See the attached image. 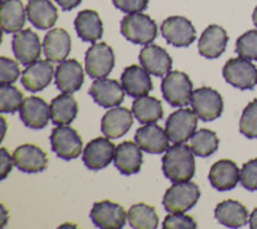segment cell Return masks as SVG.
<instances>
[{"label":"cell","mask_w":257,"mask_h":229,"mask_svg":"<svg viewBox=\"0 0 257 229\" xmlns=\"http://www.w3.org/2000/svg\"><path fill=\"white\" fill-rule=\"evenodd\" d=\"M162 171L173 183L189 182L196 174L194 153L185 144H175L167 148L162 157Z\"/></svg>","instance_id":"obj_1"},{"label":"cell","mask_w":257,"mask_h":229,"mask_svg":"<svg viewBox=\"0 0 257 229\" xmlns=\"http://www.w3.org/2000/svg\"><path fill=\"white\" fill-rule=\"evenodd\" d=\"M157 25L144 13H128L121 21V34L134 44H151L157 38Z\"/></svg>","instance_id":"obj_2"},{"label":"cell","mask_w":257,"mask_h":229,"mask_svg":"<svg viewBox=\"0 0 257 229\" xmlns=\"http://www.w3.org/2000/svg\"><path fill=\"white\" fill-rule=\"evenodd\" d=\"M201 191L196 183H174L165 193L162 203L167 212H185L196 206Z\"/></svg>","instance_id":"obj_3"},{"label":"cell","mask_w":257,"mask_h":229,"mask_svg":"<svg viewBox=\"0 0 257 229\" xmlns=\"http://www.w3.org/2000/svg\"><path fill=\"white\" fill-rule=\"evenodd\" d=\"M165 100L174 107L190 104L193 94V82L189 76L180 71H173L165 76L161 84Z\"/></svg>","instance_id":"obj_4"},{"label":"cell","mask_w":257,"mask_h":229,"mask_svg":"<svg viewBox=\"0 0 257 229\" xmlns=\"http://www.w3.org/2000/svg\"><path fill=\"white\" fill-rule=\"evenodd\" d=\"M222 76L234 88L251 90L257 85V67L249 59L231 58L222 68Z\"/></svg>","instance_id":"obj_5"},{"label":"cell","mask_w":257,"mask_h":229,"mask_svg":"<svg viewBox=\"0 0 257 229\" xmlns=\"http://www.w3.org/2000/svg\"><path fill=\"white\" fill-rule=\"evenodd\" d=\"M190 104L197 116L205 123L219 119L224 109V102L219 91L208 86H203L193 91Z\"/></svg>","instance_id":"obj_6"},{"label":"cell","mask_w":257,"mask_h":229,"mask_svg":"<svg viewBox=\"0 0 257 229\" xmlns=\"http://www.w3.org/2000/svg\"><path fill=\"white\" fill-rule=\"evenodd\" d=\"M53 152L58 157L71 161L82 152V139L79 133L67 125H58L50 135Z\"/></svg>","instance_id":"obj_7"},{"label":"cell","mask_w":257,"mask_h":229,"mask_svg":"<svg viewBox=\"0 0 257 229\" xmlns=\"http://www.w3.org/2000/svg\"><path fill=\"white\" fill-rule=\"evenodd\" d=\"M198 116L189 108H181L169 116L166 121V134L175 144H184L196 133Z\"/></svg>","instance_id":"obj_8"},{"label":"cell","mask_w":257,"mask_h":229,"mask_svg":"<svg viewBox=\"0 0 257 229\" xmlns=\"http://www.w3.org/2000/svg\"><path fill=\"white\" fill-rule=\"evenodd\" d=\"M114 67L113 49L105 43H95L85 54V71L93 79H104Z\"/></svg>","instance_id":"obj_9"},{"label":"cell","mask_w":257,"mask_h":229,"mask_svg":"<svg viewBox=\"0 0 257 229\" xmlns=\"http://www.w3.org/2000/svg\"><path fill=\"white\" fill-rule=\"evenodd\" d=\"M161 31L165 40L176 48L189 47L197 38L196 29L192 22L181 16H173L165 20Z\"/></svg>","instance_id":"obj_10"},{"label":"cell","mask_w":257,"mask_h":229,"mask_svg":"<svg viewBox=\"0 0 257 229\" xmlns=\"http://www.w3.org/2000/svg\"><path fill=\"white\" fill-rule=\"evenodd\" d=\"M125 209L112 201L95 202L90 211V219L96 228L100 229H121L126 224Z\"/></svg>","instance_id":"obj_11"},{"label":"cell","mask_w":257,"mask_h":229,"mask_svg":"<svg viewBox=\"0 0 257 229\" xmlns=\"http://www.w3.org/2000/svg\"><path fill=\"white\" fill-rule=\"evenodd\" d=\"M116 147L109 138H95L89 142L82 152V162L90 170H100L108 166L114 159Z\"/></svg>","instance_id":"obj_12"},{"label":"cell","mask_w":257,"mask_h":229,"mask_svg":"<svg viewBox=\"0 0 257 229\" xmlns=\"http://www.w3.org/2000/svg\"><path fill=\"white\" fill-rule=\"evenodd\" d=\"M12 49L17 61L29 66L38 61L41 56L40 39L32 30H21L13 36Z\"/></svg>","instance_id":"obj_13"},{"label":"cell","mask_w":257,"mask_h":229,"mask_svg":"<svg viewBox=\"0 0 257 229\" xmlns=\"http://www.w3.org/2000/svg\"><path fill=\"white\" fill-rule=\"evenodd\" d=\"M16 168L26 174H36L48 168L45 152L35 144H22L13 153Z\"/></svg>","instance_id":"obj_14"},{"label":"cell","mask_w":257,"mask_h":229,"mask_svg":"<svg viewBox=\"0 0 257 229\" xmlns=\"http://www.w3.org/2000/svg\"><path fill=\"white\" fill-rule=\"evenodd\" d=\"M139 61L147 72L157 77L166 76L173 68V58L164 48L155 44H148L141 50Z\"/></svg>","instance_id":"obj_15"},{"label":"cell","mask_w":257,"mask_h":229,"mask_svg":"<svg viewBox=\"0 0 257 229\" xmlns=\"http://www.w3.org/2000/svg\"><path fill=\"white\" fill-rule=\"evenodd\" d=\"M125 89L116 80L96 79L89 89V94L93 97L94 102L104 108L120 106L125 98Z\"/></svg>","instance_id":"obj_16"},{"label":"cell","mask_w":257,"mask_h":229,"mask_svg":"<svg viewBox=\"0 0 257 229\" xmlns=\"http://www.w3.org/2000/svg\"><path fill=\"white\" fill-rule=\"evenodd\" d=\"M169 141L166 130L156 124H147L135 133V143L142 148V151L152 155H161L167 151Z\"/></svg>","instance_id":"obj_17"},{"label":"cell","mask_w":257,"mask_h":229,"mask_svg":"<svg viewBox=\"0 0 257 229\" xmlns=\"http://www.w3.org/2000/svg\"><path fill=\"white\" fill-rule=\"evenodd\" d=\"M54 67L50 61H36L27 66L22 72L21 81L25 89L31 93H36L47 88L54 77Z\"/></svg>","instance_id":"obj_18"},{"label":"cell","mask_w":257,"mask_h":229,"mask_svg":"<svg viewBox=\"0 0 257 229\" xmlns=\"http://www.w3.org/2000/svg\"><path fill=\"white\" fill-rule=\"evenodd\" d=\"M21 121L31 129H43L50 119V106L39 97H29L24 100L20 108Z\"/></svg>","instance_id":"obj_19"},{"label":"cell","mask_w":257,"mask_h":229,"mask_svg":"<svg viewBox=\"0 0 257 229\" xmlns=\"http://www.w3.org/2000/svg\"><path fill=\"white\" fill-rule=\"evenodd\" d=\"M84 68L76 59H67L61 62L56 70L57 88L62 93H75L80 90L84 84Z\"/></svg>","instance_id":"obj_20"},{"label":"cell","mask_w":257,"mask_h":229,"mask_svg":"<svg viewBox=\"0 0 257 229\" xmlns=\"http://www.w3.org/2000/svg\"><path fill=\"white\" fill-rule=\"evenodd\" d=\"M114 166L123 175H134L141 171L143 165L142 148L134 142H123L118 144L114 152Z\"/></svg>","instance_id":"obj_21"},{"label":"cell","mask_w":257,"mask_h":229,"mask_svg":"<svg viewBox=\"0 0 257 229\" xmlns=\"http://www.w3.org/2000/svg\"><path fill=\"white\" fill-rule=\"evenodd\" d=\"M208 180L217 191H230L237 187L240 180V170L231 160H220L212 165Z\"/></svg>","instance_id":"obj_22"},{"label":"cell","mask_w":257,"mask_h":229,"mask_svg":"<svg viewBox=\"0 0 257 229\" xmlns=\"http://www.w3.org/2000/svg\"><path fill=\"white\" fill-rule=\"evenodd\" d=\"M229 36L222 27L211 25L203 31L198 41V52L207 59L219 58L226 49Z\"/></svg>","instance_id":"obj_23"},{"label":"cell","mask_w":257,"mask_h":229,"mask_svg":"<svg viewBox=\"0 0 257 229\" xmlns=\"http://www.w3.org/2000/svg\"><path fill=\"white\" fill-rule=\"evenodd\" d=\"M121 85L130 97H143L153 89L152 79L143 67L137 65L128 66L121 75Z\"/></svg>","instance_id":"obj_24"},{"label":"cell","mask_w":257,"mask_h":229,"mask_svg":"<svg viewBox=\"0 0 257 229\" xmlns=\"http://www.w3.org/2000/svg\"><path fill=\"white\" fill-rule=\"evenodd\" d=\"M134 113L123 107L109 109L102 119V132L109 139H118L130 130Z\"/></svg>","instance_id":"obj_25"},{"label":"cell","mask_w":257,"mask_h":229,"mask_svg":"<svg viewBox=\"0 0 257 229\" xmlns=\"http://www.w3.org/2000/svg\"><path fill=\"white\" fill-rule=\"evenodd\" d=\"M43 49L48 61L63 62L71 52V36L63 29H53L45 35Z\"/></svg>","instance_id":"obj_26"},{"label":"cell","mask_w":257,"mask_h":229,"mask_svg":"<svg viewBox=\"0 0 257 229\" xmlns=\"http://www.w3.org/2000/svg\"><path fill=\"white\" fill-rule=\"evenodd\" d=\"M26 11L30 22L39 30L52 29L58 20L56 6L50 0H29Z\"/></svg>","instance_id":"obj_27"},{"label":"cell","mask_w":257,"mask_h":229,"mask_svg":"<svg viewBox=\"0 0 257 229\" xmlns=\"http://www.w3.org/2000/svg\"><path fill=\"white\" fill-rule=\"evenodd\" d=\"M215 217L228 228H240L249 221L247 209L238 201L226 200L220 202L215 209Z\"/></svg>","instance_id":"obj_28"},{"label":"cell","mask_w":257,"mask_h":229,"mask_svg":"<svg viewBox=\"0 0 257 229\" xmlns=\"http://www.w3.org/2000/svg\"><path fill=\"white\" fill-rule=\"evenodd\" d=\"M75 29L82 41L95 43L103 36V22L95 11L86 9L77 15L75 20Z\"/></svg>","instance_id":"obj_29"},{"label":"cell","mask_w":257,"mask_h":229,"mask_svg":"<svg viewBox=\"0 0 257 229\" xmlns=\"http://www.w3.org/2000/svg\"><path fill=\"white\" fill-rule=\"evenodd\" d=\"M26 13L21 0H3L2 3V29L4 33L13 34L22 30L26 22Z\"/></svg>","instance_id":"obj_30"},{"label":"cell","mask_w":257,"mask_h":229,"mask_svg":"<svg viewBox=\"0 0 257 229\" xmlns=\"http://www.w3.org/2000/svg\"><path fill=\"white\" fill-rule=\"evenodd\" d=\"M79 106L72 94L64 93L52 100L50 104V119L56 125H68L77 116Z\"/></svg>","instance_id":"obj_31"},{"label":"cell","mask_w":257,"mask_h":229,"mask_svg":"<svg viewBox=\"0 0 257 229\" xmlns=\"http://www.w3.org/2000/svg\"><path fill=\"white\" fill-rule=\"evenodd\" d=\"M133 113L141 124H156L164 118V109L160 100L151 95H143L133 103Z\"/></svg>","instance_id":"obj_32"},{"label":"cell","mask_w":257,"mask_h":229,"mask_svg":"<svg viewBox=\"0 0 257 229\" xmlns=\"http://www.w3.org/2000/svg\"><path fill=\"white\" fill-rule=\"evenodd\" d=\"M127 220L134 229H156L158 226V216L155 207L146 203L132 206L127 212Z\"/></svg>","instance_id":"obj_33"},{"label":"cell","mask_w":257,"mask_h":229,"mask_svg":"<svg viewBox=\"0 0 257 229\" xmlns=\"http://www.w3.org/2000/svg\"><path fill=\"white\" fill-rule=\"evenodd\" d=\"M219 138H217L216 133L212 130L202 129L196 132L190 138V150L193 153L199 157H208L213 155L219 148Z\"/></svg>","instance_id":"obj_34"},{"label":"cell","mask_w":257,"mask_h":229,"mask_svg":"<svg viewBox=\"0 0 257 229\" xmlns=\"http://www.w3.org/2000/svg\"><path fill=\"white\" fill-rule=\"evenodd\" d=\"M24 103V95L12 84H2L0 86V112L15 113L20 111Z\"/></svg>","instance_id":"obj_35"},{"label":"cell","mask_w":257,"mask_h":229,"mask_svg":"<svg viewBox=\"0 0 257 229\" xmlns=\"http://www.w3.org/2000/svg\"><path fill=\"white\" fill-rule=\"evenodd\" d=\"M239 132L249 139L257 138V99L252 100L243 109L239 121Z\"/></svg>","instance_id":"obj_36"},{"label":"cell","mask_w":257,"mask_h":229,"mask_svg":"<svg viewBox=\"0 0 257 229\" xmlns=\"http://www.w3.org/2000/svg\"><path fill=\"white\" fill-rule=\"evenodd\" d=\"M235 52L242 58L257 61V30H249L238 38Z\"/></svg>","instance_id":"obj_37"},{"label":"cell","mask_w":257,"mask_h":229,"mask_svg":"<svg viewBox=\"0 0 257 229\" xmlns=\"http://www.w3.org/2000/svg\"><path fill=\"white\" fill-rule=\"evenodd\" d=\"M194 219L183 212H170L164 220V229H196Z\"/></svg>","instance_id":"obj_38"},{"label":"cell","mask_w":257,"mask_h":229,"mask_svg":"<svg viewBox=\"0 0 257 229\" xmlns=\"http://www.w3.org/2000/svg\"><path fill=\"white\" fill-rule=\"evenodd\" d=\"M18 63L7 57H0V82L2 84H12L20 77Z\"/></svg>","instance_id":"obj_39"},{"label":"cell","mask_w":257,"mask_h":229,"mask_svg":"<svg viewBox=\"0 0 257 229\" xmlns=\"http://www.w3.org/2000/svg\"><path fill=\"white\" fill-rule=\"evenodd\" d=\"M240 183L248 191H257V159L249 160L243 165L240 170Z\"/></svg>","instance_id":"obj_40"},{"label":"cell","mask_w":257,"mask_h":229,"mask_svg":"<svg viewBox=\"0 0 257 229\" xmlns=\"http://www.w3.org/2000/svg\"><path fill=\"white\" fill-rule=\"evenodd\" d=\"M113 6L125 13H137L146 11L149 0H112Z\"/></svg>","instance_id":"obj_41"},{"label":"cell","mask_w":257,"mask_h":229,"mask_svg":"<svg viewBox=\"0 0 257 229\" xmlns=\"http://www.w3.org/2000/svg\"><path fill=\"white\" fill-rule=\"evenodd\" d=\"M0 161H2V179H6L12 170L13 165H15V161L11 159V156L6 148L0 150Z\"/></svg>","instance_id":"obj_42"},{"label":"cell","mask_w":257,"mask_h":229,"mask_svg":"<svg viewBox=\"0 0 257 229\" xmlns=\"http://www.w3.org/2000/svg\"><path fill=\"white\" fill-rule=\"evenodd\" d=\"M56 2L63 11H72L81 3V0H56Z\"/></svg>","instance_id":"obj_43"},{"label":"cell","mask_w":257,"mask_h":229,"mask_svg":"<svg viewBox=\"0 0 257 229\" xmlns=\"http://www.w3.org/2000/svg\"><path fill=\"white\" fill-rule=\"evenodd\" d=\"M249 228L257 229V207L252 211V214L249 215Z\"/></svg>","instance_id":"obj_44"},{"label":"cell","mask_w":257,"mask_h":229,"mask_svg":"<svg viewBox=\"0 0 257 229\" xmlns=\"http://www.w3.org/2000/svg\"><path fill=\"white\" fill-rule=\"evenodd\" d=\"M252 21H253L254 26L257 27V7H256V8H254V11H253V15H252Z\"/></svg>","instance_id":"obj_45"}]
</instances>
